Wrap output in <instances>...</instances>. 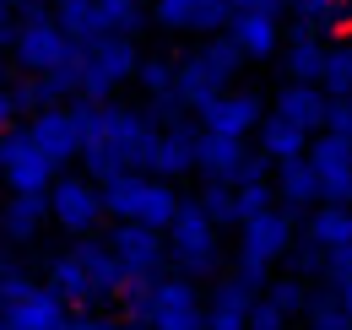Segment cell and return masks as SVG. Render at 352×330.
I'll use <instances>...</instances> for the list:
<instances>
[{
    "instance_id": "obj_25",
    "label": "cell",
    "mask_w": 352,
    "mask_h": 330,
    "mask_svg": "<svg viewBox=\"0 0 352 330\" xmlns=\"http://www.w3.org/2000/svg\"><path fill=\"white\" fill-rule=\"evenodd\" d=\"M255 130H261V157H265L271 168H276V163H298V157H304V146H309V135H304V130L282 124L276 114H265Z\"/></svg>"
},
{
    "instance_id": "obj_21",
    "label": "cell",
    "mask_w": 352,
    "mask_h": 330,
    "mask_svg": "<svg viewBox=\"0 0 352 330\" xmlns=\"http://www.w3.org/2000/svg\"><path fill=\"white\" fill-rule=\"evenodd\" d=\"M44 287L54 292L65 309H98V298H92V287H87V271L76 265V254H54V260H49Z\"/></svg>"
},
{
    "instance_id": "obj_42",
    "label": "cell",
    "mask_w": 352,
    "mask_h": 330,
    "mask_svg": "<svg viewBox=\"0 0 352 330\" xmlns=\"http://www.w3.org/2000/svg\"><path fill=\"white\" fill-rule=\"evenodd\" d=\"M244 330H287V314H282V309H271L265 298H255V303H250V320H244Z\"/></svg>"
},
{
    "instance_id": "obj_4",
    "label": "cell",
    "mask_w": 352,
    "mask_h": 330,
    "mask_svg": "<svg viewBox=\"0 0 352 330\" xmlns=\"http://www.w3.org/2000/svg\"><path fill=\"white\" fill-rule=\"evenodd\" d=\"M304 163L314 173L320 206H352V141L331 135V130H314L304 146Z\"/></svg>"
},
{
    "instance_id": "obj_43",
    "label": "cell",
    "mask_w": 352,
    "mask_h": 330,
    "mask_svg": "<svg viewBox=\"0 0 352 330\" xmlns=\"http://www.w3.org/2000/svg\"><path fill=\"white\" fill-rule=\"evenodd\" d=\"M287 6L298 11V28H309V33H320V22L331 11V0H287Z\"/></svg>"
},
{
    "instance_id": "obj_26",
    "label": "cell",
    "mask_w": 352,
    "mask_h": 330,
    "mask_svg": "<svg viewBox=\"0 0 352 330\" xmlns=\"http://www.w3.org/2000/svg\"><path fill=\"white\" fill-rule=\"evenodd\" d=\"M92 28H98V33L135 38V33L146 28V6H141V0H92Z\"/></svg>"
},
{
    "instance_id": "obj_11",
    "label": "cell",
    "mask_w": 352,
    "mask_h": 330,
    "mask_svg": "<svg viewBox=\"0 0 352 330\" xmlns=\"http://www.w3.org/2000/svg\"><path fill=\"white\" fill-rule=\"evenodd\" d=\"M255 298H261V292L250 287L239 271L212 276V292H206V303H201L206 330H244V320H250V303H255Z\"/></svg>"
},
{
    "instance_id": "obj_16",
    "label": "cell",
    "mask_w": 352,
    "mask_h": 330,
    "mask_svg": "<svg viewBox=\"0 0 352 330\" xmlns=\"http://www.w3.org/2000/svg\"><path fill=\"white\" fill-rule=\"evenodd\" d=\"M222 33L239 43L244 60H265V54L282 49V16H265V11H233Z\"/></svg>"
},
{
    "instance_id": "obj_29",
    "label": "cell",
    "mask_w": 352,
    "mask_h": 330,
    "mask_svg": "<svg viewBox=\"0 0 352 330\" xmlns=\"http://www.w3.org/2000/svg\"><path fill=\"white\" fill-rule=\"evenodd\" d=\"M195 60L212 71V82L228 87L239 71H244V54H239V43L228 38V33H212V38H201V49H195Z\"/></svg>"
},
{
    "instance_id": "obj_35",
    "label": "cell",
    "mask_w": 352,
    "mask_h": 330,
    "mask_svg": "<svg viewBox=\"0 0 352 330\" xmlns=\"http://www.w3.org/2000/svg\"><path fill=\"white\" fill-rule=\"evenodd\" d=\"M195 206H201V217H206L212 228H239V222H233V184H212V179H206V190H201Z\"/></svg>"
},
{
    "instance_id": "obj_48",
    "label": "cell",
    "mask_w": 352,
    "mask_h": 330,
    "mask_svg": "<svg viewBox=\"0 0 352 330\" xmlns=\"http://www.w3.org/2000/svg\"><path fill=\"white\" fill-rule=\"evenodd\" d=\"M114 330H152V325H146V320H120Z\"/></svg>"
},
{
    "instance_id": "obj_10",
    "label": "cell",
    "mask_w": 352,
    "mask_h": 330,
    "mask_svg": "<svg viewBox=\"0 0 352 330\" xmlns=\"http://www.w3.org/2000/svg\"><path fill=\"white\" fill-rule=\"evenodd\" d=\"M152 330H206L201 314V292L184 276H157V303H152Z\"/></svg>"
},
{
    "instance_id": "obj_7",
    "label": "cell",
    "mask_w": 352,
    "mask_h": 330,
    "mask_svg": "<svg viewBox=\"0 0 352 330\" xmlns=\"http://www.w3.org/2000/svg\"><path fill=\"white\" fill-rule=\"evenodd\" d=\"M54 173L60 168H49L38 152H33V141H28V130H0V179H6V190L11 195H44L49 184H54Z\"/></svg>"
},
{
    "instance_id": "obj_13",
    "label": "cell",
    "mask_w": 352,
    "mask_h": 330,
    "mask_svg": "<svg viewBox=\"0 0 352 330\" xmlns=\"http://www.w3.org/2000/svg\"><path fill=\"white\" fill-rule=\"evenodd\" d=\"M244 163H250V146H244V135H217V130H201L195 173H206L212 184H239Z\"/></svg>"
},
{
    "instance_id": "obj_2",
    "label": "cell",
    "mask_w": 352,
    "mask_h": 330,
    "mask_svg": "<svg viewBox=\"0 0 352 330\" xmlns=\"http://www.w3.org/2000/svg\"><path fill=\"white\" fill-rule=\"evenodd\" d=\"M135 38H120V33H98V38L82 43V76H76V98H92V103H109L120 87L135 76Z\"/></svg>"
},
{
    "instance_id": "obj_34",
    "label": "cell",
    "mask_w": 352,
    "mask_h": 330,
    "mask_svg": "<svg viewBox=\"0 0 352 330\" xmlns=\"http://www.w3.org/2000/svg\"><path fill=\"white\" fill-rule=\"evenodd\" d=\"M276 206V195H271V184L255 179V184H233V222H250V217H261V211Z\"/></svg>"
},
{
    "instance_id": "obj_23",
    "label": "cell",
    "mask_w": 352,
    "mask_h": 330,
    "mask_svg": "<svg viewBox=\"0 0 352 330\" xmlns=\"http://www.w3.org/2000/svg\"><path fill=\"white\" fill-rule=\"evenodd\" d=\"M217 92H228V87L212 82V71H206L195 54H184V60L174 65V98L184 103V114H195V109H201V103H212Z\"/></svg>"
},
{
    "instance_id": "obj_27",
    "label": "cell",
    "mask_w": 352,
    "mask_h": 330,
    "mask_svg": "<svg viewBox=\"0 0 352 330\" xmlns=\"http://www.w3.org/2000/svg\"><path fill=\"white\" fill-rule=\"evenodd\" d=\"M174 211H179V190L168 184V179H146L141 184V206H135V217L131 222H141V228H168L174 222Z\"/></svg>"
},
{
    "instance_id": "obj_14",
    "label": "cell",
    "mask_w": 352,
    "mask_h": 330,
    "mask_svg": "<svg viewBox=\"0 0 352 330\" xmlns=\"http://www.w3.org/2000/svg\"><path fill=\"white\" fill-rule=\"evenodd\" d=\"M195 152H201V124L195 120H179L168 130H157V168H152V179H184V173H195Z\"/></svg>"
},
{
    "instance_id": "obj_18",
    "label": "cell",
    "mask_w": 352,
    "mask_h": 330,
    "mask_svg": "<svg viewBox=\"0 0 352 330\" xmlns=\"http://www.w3.org/2000/svg\"><path fill=\"white\" fill-rule=\"evenodd\" d=\"M49 222V201L44 195H11L0 201V244H33Z\"/></svg>"
},
{
    "instance_id": "obj_22",
    "label": "cell",
    "mask_w": 352,
    "mask_h": 330,
    "mask_svg": "<svg viewBox=\"0 0 352 330\" xmlns=\"http://www.w3.org/2000/svg\"><path fill=\"white\" fill-rule=\"evenodd\" d=\"M271 195H276V206L282 211H309L320 206V190H314V173H309V163L298 157V163H276V184H271Z\"/></svg>"
},
{
    "instance_id": "obj_19",
    "label": "cell",
    "mask_w": 352,
    "mask_h": 330,
    "mask_svg": "<svg viewBox=\"0 0 352 330\" xmlns=\"http://www.w3.org/2000/svg\"><path fill=\"white\" fill-rule=\"evenodd\" d=\"M276 120L304 130V135L325 130V92L304 87V82H282V92H276Z\"/></svg>"
},
{
    "instance_id": "obj_37",
    "label": "cell",
    "mask_w": 352,
    "mask_h": 330,
    "mask_svg": "<svg viewBox=\"0 0 352 330\" xmlns=\"http://www.w3.org/2000/svg\"><path fill=\"white\" fill-rule=\"evenodd\" d=\"M6 92H11V109H16V114H38V109H54V103H49L44 76H22V82H11Z\"/></svg>"
},
{
    "instance_id": "obj_12",
    "label": "cell",
    "mask_w": 352,
    "mask_h": 330,
    "mask_svg": "<svg viewBox=\"0 0 352 330\" xmlns=\"http://www.w3.org/2000/svg\"><path fill=\"white\" fill-rule=\"evenodd\" d=\"M195 114H201V130H217V135H250V130L265 120V103L255 98V92H217V98L201 103Z\"/></svg>"
},
{
    "instance_id": "obj_31",
    "label": "cell",
    "mask_w": 352,
    "mask_h": 330,
    "mask_svg": "<svg viewBox=\"0 0 352 330\" xmlns=\"http://www.w3.org/2000/svg\"><path fill=\"white\" fill-rule=\"evenodd\" d=\"M304 320H309V330H352V309L331 287H309Z\"/></svg>"
},
{
    "instance_id": "obj_9",
    "label": "cell",
    "mask_w": 352,
    "mask_h": 330,
    "mask_svg": "<svg viewBox=\"0 0 352 330\" xmlns=\"http://www.w3.org/2000/svg\"><path fill=\"white\" fill-rule=\"evenodd\" d=\"M28 141H33V152H38L49 168H65V163L82 157V135H76V120H71L65 103L38 109V114L28 120Z\"/></svg>"
},
{
    "instance_id": "obj_24",
    "label": "cell",
    "mask_w": 352,
    "mask_h": 330,
    "mask_svg": "<svg viewBox=\"0 0 352 330\" xmlns=\"http://www.w3.org/2000/svg\"><path fill=\"white\" fill-rule=\"evenodd\" d=\"M320 60H325V38H320V33H309V28H298V33L287 38L282 71H287V82L314 87V76H320Z\"/></svg>"
},
{
    "instance_id": "obj_39",
    "label": "cell",
    "mask_w": 352,
    "mask_h": 330,
    "mask_svg": "<svg viewBox=\"0 0 352 330\" xmlns=\"http://www.w3.org/2000/svg\"><path fill=\"white\" fill-rule=\"evenodd\" d=\"M190 11H195V0H152V22L163 28V33H190Z\"/></svg>"
},
{
    "instance_id": "obj_44",
    "label": "cell",
    "mask_w": 352,
    "mask_h": 330,
    "mask_svg": "<svg viewBox=\"0 0 352 330\" xmlns=\"http://www.w3.org/2000/svg\"><path fill=\"white\" fill-rule=\"evenodd\" d=\"M352 33V0H331V11H325V22H320V33Z\"/></svg>"
},
{
    "instance_id": "obj_5",
    "label": "cell",
    "mask_w": 352,
    "mask_h": 330,
    "mask_svg": "<svg viewBox=\"0 0 352 330\" xmlns=\"http://www.w3.org/2000/svg\"><path fill=\"white\" fill-rule=\"evenodd\" d=\"M44 201H49V222H60L71 239H87V233H98V222H103L98 184L82 179V173H54V184L44 190Z\"/></svg>"
},
{
    "instance_id": "obj_28",
    "label": "cell",
    "mask_w": 352,
    "mask_h": 330,
    "mask_svg": "<svg viewBox=\"0 0 352 330\" xmlns=\"http://www.w3.org/2000/svg\"><path fill=\"white\" fill-rule=\"evenodd\" d=\"M152 173H114L109 184H98V201H103V217H114V222H131L135 206H141V184H146Z\"/></svg>"
},
{
    "instance_id": "obj_38",
    "label": "cell",
    "mask_w": 352,
    "mask_h": 330,
    "mask_svg": "<svg viewBox=\"0 0 352 330\" xmlns=\"http://www.w3.org/2000/svg\"><path fill=\"white\" fill-rule=\"evenodd\" d=\"M228 16H233V6H228V0H195V11H190V33L212 38V33L228 28Z\"/></svg>"
},
{
    "instance_id": "obj_36",
    "label": "cell",
    "mask_w": 352,
    "mask_h": 330,
    "mask_svg": "<svg viewBox=\"0 0 352 330\" xmlns=\"http://www.w3.org/2000/svg\"><path fill=\"white\" fill-rule=\"evenodd\" d=\"M131 82L146 87V98H163V92H174V60H163V54H146V60H135V76Z\"/></svg>"
},
{
    "instance_id": "obj_33",
    "label": "cell",
    "mask_w": 352,
    "mask_h": 330,
    "mask_svg": "<svg viewBox=\"0 0 352 330\" xmlns=\"http://www.w3.org/2000/svg\"><path fill=\"white\" fill-rule=\"evenodd\" d=\"M120 314L125 320H152V303H157V276H125V287H120Z\"/></svg>"
},
{
    "instance_id": "obj_1",
    "label": "cell",
    "mask_w": 352,
    "mask_h": 330,
    "mask_svg": "<svg viewBox=\"0 0 352 330\" xmlns=\"http://www.w3.org/2000/svg\"><path fill=\"white\" fill-rule=\"evenodd\" d=\"M163 249H168V260L179 265V276L184 282H212V276H222V244H217V228L201 217V206L195 201H179L174 222L163 228Z\"/></svg>"
},
{
    "instance_id": "obj_15",
    "label": "cell",
    "mask_w": 352,
    "mask_h": 330,
    "mask_svg": "<svg viewBox=\"0 0 352 330\" xmlns=\"http://www.w3.org/2000/svg\"><path fill=\"white\" fill-rule=\"evenodd\" d=\"M65 320H71V309H65L44 282H33L22 298L6 303V325H11V330H60Z\"/></svg>"
},
{
    "instance_id": "obj_46",
    "label": "cell",
    "mask_w": 352,
    "mask_h": 330,
    "mask_svg": "<svg viewBox=\"0 0 352 330\" xmlns=\"http://www.w3.org/2000/svg\"><path fill=\"white\" fill-rule=\"evenodd\" d=\"M11 33H16V11H6V6H0V54L11 49Z\"/></svg>"
},
{
    "instance_id": "obj_8",
    "label": "cell",
    "mask_w": 352,
    "mask_h": 330,
    "mask_svg": "<svg viewBox=\"0 0 352 330\" xmlns=\"http://www.w3.org/2000/svg\"><path fill=\"white\" fill-rule=\"evenodd\" d=\"M103 244H109V254L120 260V271H125V276H163L168 249H163V233H157V228L114 222V233H109Z\"/></svg>"
},
{
    "instance_id": "obj_32",
    "label": "cell",
    "mask_w": 352,
    "mask_h": 330,
    "mask_svg": "<svg viewBox=\"0 0 352 330\" xmlns=\"http://www.w3.org/2000/svg\"><path fill=\"white\" fill-rule=\"evenodd\" d=\"M261 298L293 320V314H304V303H309V282H298V276H265Z\"/></svg>"
},
{
    "instance_id": "obj_6",
    "label": "cell",
    "mask_w": 352,
    "mask_h": 330,
    "mask_svg": "<svg viewBox=\"0 0 352 330\" xmlns=\"http://www.w3.org/2000/svg\"><path fill=\"white\" fill-rule=\"evenodd\" d=\"M239 260L244 265H261V271H271L276 260H287V249L298 244V217L282 206L261 211V217H250V222H239Z\"/></svg>"
},
{
    "instance_id": "obj_30",
    "label": "cell",
    "mask_w": 352,
    "mask_h": 330,
    "mask_svg": "<svg viewBox=\"0 0 352 330\" xmlns=\"http://www.w3.org/2000/svg\"><path fill=\"white\" fill-rule=\"evenodd\" d=\"M314 87L325 98H352V43H325V60H320Z\"/></svg>"
},
{
    "instance_id": "obj_47",
    "label": "cell",
    "mask_w": 352,
    "mask_h": 330,
    "mask_svg": "<svg viewBox=\"0 0 352 330\" xmlns=\"http://www.w3.org/2000/svg\"><path fill=\"white\" fill-rule=\"evenodd\" d=\"M11 124H16V109H11V92L0 87V130H11Z\"/></svg>"
},
{
    "instance_id": "obj_20",
    "label": "cell",
    "mask_w": 352,
    "mask_h": 330,
    "mask_svg": "<svg viewBox=\"0 0 352 330\" xmlns=\"http://www.w3.org/2000/svg\"><path fill=\"white\" fill-rule=\"evenodd\" d=\"M304 244H314L320 254L352 244V206H309L304 217Z\"/></svg>"
},
{
    "instance_id": "obj_17",
    "label": "cell",
    "mask_w": 352,
    "mask_h": 330,
    "mask_svg": "<svg viewBox=\"0 0 352 330\" xmlns=\"http://www.w3.org/2000/svg\"><path fill=\"white\" fill-rule=\"evenodd\" d=\"M71 254H76V265L87 271L92 298H98V303H114V298H120V287H125V271H120V260L109 254V244H103L98 233H87L82 244L71 249Z\"/></svg>"
},
{
    "instance_id": "obj_41",
    "label": "cell",
    "mask_w": 352,
    "mask_h": 330,
    "mask_svg": "<svg viewBox=\"0 0 352 330\" xmlns=\"http://www.w3.org/2000/svg\"><path fill=\"white\" fill-rule=\"evenodd\" d=\"M325 130L352 141V98H325Z\"/></svg>"
},
{
    "instance_id": "obj_3",
    "label": "cell",
    "mask_w": 352,
    "mask_h": 330,
    "mask_svg": "<svg viewBox=\"0 0 352 330\" xmlns=\"http://www.w3.org/2000/svg\"><path fill=\"white\" fill-rule=\"evenodd\" d=\"M71 49V38L54 28V16H49L44 0H33V6H22L16 11V33H11V54H16V65L28 71V76H44L49 65L60 60Z\"/></svg>"
},
{
    "instance_id": "obj_45",
    "label": "cell",
    "mask_w": 352,
    "mask_h": 330,
    "mask_svg": "<svg viewBox=\"0 0 352 330\" xmlns=\"http://www.w3.org/2000/svg\"><path fill=\"white\" fill-rule=\"evenodd\" d=\"M233 11H265V16H282V6L287 0H228Z\"/></svg>"
},
{
    "instance_id": "obj_40",
    "label": "cell",
    "mask_w": 352,
    "mask_h": 330,
    "mask_svg": "<svg viewBox=\"0 0 352 330\" xmlns=\"http://www.w3.org/2000/svg\"><path fill=\"white\" fill-rule=\"evenodd\" d=\"M325 271V254L314 244H293L287 249V276H298V282H309V276H320Z\"/></svg>"
}]
</instances>
